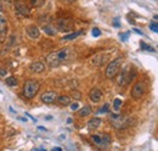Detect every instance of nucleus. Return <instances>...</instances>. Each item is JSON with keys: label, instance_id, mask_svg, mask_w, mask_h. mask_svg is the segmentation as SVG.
I'll return each mask as SVG.
<instances>
[{"label": "nucleus", "instance_id": "393cba45", "mask_svg": "<svg viewBox=\"0 0 158 151\" xmlns=\"http://www.w3.org/2000/svg\"><path fill=\"white\" fill-rule=\"evenodd\" d=\"M122 100L120 99H114V101H113V109L116 110V111H119V109H120V106H122Z\"/></svg>", "mask_w": 158, "mask_h": 151}, {"label": "nucleus", "instance_id": "4468645a", "mask_svg": "<svg viewBox=\"0 0 158 151\" xmlns=\"http://www.w3.org/2000/svg\"><path fill=\"white\" fill-rule=\"evenodd\" d=\"M41 31H43L46 36H50V37H54V36L57 33V29H56L52 24H50V23L43 24V26H41Z\"/></svg>", "mask_w": 158, "mask_h": 151}, {"label": "nucleus", "instance_id": "f257e3e1", "mask_svg": "<svg viewBox=\"0 0 158 151\" xmlns=\"http://www.w3.org/2000/svg\"><path fill=\"white\" fill-rule=\"evenodd\" d=\"M71 55H72L71 50L68 48H63V49L56 50L54 53H50L46 56L45 61H46V65H49L50 67H59L66 61H68Z\"/></svg>", "mask_w": 158, "mask_h": 151}, {"label": "nucleus", "instance_id": "0eeeda50", "mask_svg": "<svg viewBox=\"0 0 158 151\" xmlns=\"http://www.w3.org/2000/svg\"><path fill=\"white\" fill-rule=\"evenodd\" d=\"M143 94H145V84L142 82H136L131 89V97H134L135 100H139L143 96Z\"/></svg>", "mask_w": 158, "mask_h": 151}, {"label": "nucleus", "instance_id": "dca6fc26", "mask_svg": "<svg viewBox=\"0 0 158 151\" xmlns=\"http://www.w3.org/2000/svg\"><path fill=\"white\" fill-rule=\"evenodd\" d=\"M56 102L61 106H68V105H71V97L68 95H60V96L57 95Z\"/></svg>", "mask_w": 158, "mask_h": 151}, {"label": "nucleus", "instance_id": "72a5a7b5", "mask_svg": "<svg viewBox=\"0 0 158 151\" xmlns=\"http://www.w3.org/2000/svg\"><path fill=\"white\" fill-rule=\"evenodd\" d=\"M26 116H28V117H29V118H31V119H32V121H33V122H35V123H37V118H34V117H33V116H31V113L26 112Z\"/></svg>", "mask_w": 158, "mask_h": 151}, {"label": "nucleus", "instance_id": "2f4dec72", "mask_svg": "<svg viewBox=\"0 0 158 151\" xmlns=\"http://www.w3.org/2000/svg\"><path fill=\"white\" fill-rule=\"evenodd\" d=\"M78 107H79V105L77 104V102H74V104H72V105H71V109H72L73 111H76Z\"/></svg>", "mask_w": 158, "mask_h": 151}, {"label": "nucleus", "instance_id": "f03ea898", "mask_svg": "<svg viewBox=\"0 0 158 151\" xmlns=\"http://www.w3.org/2000/svg\"><path fill=\"white\" fill-rule=\"evenodd\" d=\"M110 113V112H108ZM108 119L111 122V126L116 129H125L127 127H129L131 124V118L124 114H118V113H110Z\"/></svg>", "mask_w": 158, "mask_h": 151}, {"label": "nucleus", "instance_id": "9b49d317", "mask_svg": "<svg viewBox=\"0 0 158 151\" xmlns=\"http://www.w3.org/2000/svg\"><path fill=\"white\" fill-rule=\"evenodd\" d=\"M101 124H102V119L100 117H93L88 122V129H89V132H95Z\"/></svg>", "mask_w": 158, "mask_h": 151}, {"label": "nucleus", "instance_id": "9d476101", "mask_svg": "<svg viewBox=\"0 0 158 151\" xmlns=\"http://www.w3.org/2000/svg\"><path fill=\"white\" fill-rule=\"evenodd\" d=\"M26 32L28 34V37L31 39H39L40 37V29L38 28V26L35 24H29L26 27Z\"/></svg>", "mask_w": 158, "mask_h": 151}, {"label": "nucleus", "instance_id": "cd10ccee", "mask_svg": "<svg viewBox=\"0 0 158 151\" xmlns=\"http://www.w3.org/2000/svg\"><path fill=\"white\" fill-rule=\"evenodd\" d=\"M72 97L76 99V100H80L81 99V94L78 90H72Z\"/></svg>", "mask_w": 158, "mask_h": 151}, {"label": "nucleus", "instance_id": "58836bf2", "mask_svg": "<svg viewBox=\"0 0 158 151\" xmlns=\"http://www.w3.org/2000/svg\"><path fill=\"white\" fill-rule=\"evenodd\" d=\"M64 1H67V2H73V1H76V0H64Z\"/></svg>", "mask_w": 158, "mask_h": 151}, {"label": "nucleus", "instance_id": "5701e85b", "mask_svg": "<svg viewBox=\"0 0 158 151\" xmlns=\"http://www.w3.org/2000/svg\"><path fill=\"white\" fill-rule=\"evenodd\" d=\"M44 2H45L44 0H29L31 6H33V7H40L44 5Z\"/></svg>", "mask_w": 158, "mask_h": 151}, {"label": "nucleus", "instance_id": "ddd939ff", "mask_svg": "<svg viewBox=\"0 0 158 151\" xmlns=\"http://www.w3.org/2000/svg\"><path fill=\"white\" fill-rule=\"evenodd\" d=\"M102 92L100 90L99 88H93L90 92H89V99L93 101V102H99L100 100L102 99Z\"/></svg>", "mask_w": 158, "mask_h": 151}, {"label": "nucleus", "instance_id": "f8f14e48", "mask_svg": "<svg viewBox=\"0 0 158 151\" xmlns=\"http://www.w3.org/2000/svg\"><path fill=\"white\" fill-rule=\"evenodd\" d=\"M107 60H108V55H107V54H99V55H96V56L91 60V63H93L94 66L100 67V66L105 65V63L107 62Z\"/></svg>", "mask_w": 158, "mask_h": 151}, {"label": "nucleus", "instance_id": "bb28decb", "mask_svg": "<svg viewBox=\"0 0 158 151\" xmlns=\"http://www.w3.org/2000/svg\"><path fill=\"white\" fill-rule=\"evenodd\" d=\"M108 112H110V105L108 104H105V106H102L99 111H98V113H108Z\"/></svg>", "mask_w": 158, "mask_h": 151}, {"label": "nucleus", "instance_id": "7c9ffc66", "mask_svg": "<svg viewBox=\"0 0 158 151\" xmlns=\"http://www.w3.org/2000/svg\"><path fill=\"white\" fill-rule=\"evenodd\" d=\"M113 24H114V27H120V23H119L118 17H116V19H113Z\"/></svg>", "mask_w": 158, "mask_h": 151}, {"label": "nucleus", "instance_id": "a211bd4d", "mask_svg": "<svg viewBox=\"0 0 158 151\" xmlns=\"http://www.w3.org/2000/svg\"><path fill=\"white\" fill-rule=\"evenodd\" d=\"M101 141H102V148H107L112 143V138L108 133H103L101 134Z\"/></svg>", "mask_w": 158, "mask_h": 151}, {"label": "nucleus", "instance_id": "4c0bfd02", "mask_svg": "<svg viewBox=\"0 0 158 151\" xmlns=\"http://www.w3.org/2000/svg\"><path fill=\"white\" fill-rule=\"evenodd\" d=\"M40 131H46V128H44V127H38Z\"/></svg>", "mask_w": 158, "mask_h": 151}, {"label": "nucleus", "instance_id": "c85d7f7f", "mask_svg": "<svg viewBox=\"0 0 158 151\" xmlns=\"http://www.w3.org/2000/svg\"><path fill=\"white\" fill-rule=\"evenodd\" d=\"M150 29H151V31H153L155 33H157L158 32L157 22H151V23H150Z\"/></svg>", "mask_w": 158, "mask_h": 151}, {"label": "nucleus", "instance_id": "2eb2a0df", "mask_svg": "<svg viewBox=\"0 0 158 151\" xmlns=\"http://www.w3.org/2000/svg\"><path fill=\"white\" fill-rule=\"evenodd\" d=\"M31 71L34 72V73H41L45 71V65L43 62H39V61H35L31 65Z\"/></svg>", "mask_w": 158, "mask_h": 151}, {"label": "nucleus", "instance_id": "423d86ee", "mask_svg": "<svg viewBox=\"0 0 158 151\" xmlns=\"http://www.w3.org/2000/svg\"><path fill=\"white\" fill-rule=\"evenodd\" d=\"M14 9H15V14L20 17H28L29 16V7L27 6V4L22 0H15L14 1Z\"/></svg>", "mask_w": 158, "mask_h": 151}, {"label": "nucleus", "instance_id": "39448f33", "mask_svg": "<svg viewBox=\"0 0 158 151\" xmlns=\"http://www.w3.org/2000/svg\"><path fill=\"white\" fill-rule=\"evenodd\" d=\"M117 77V82H118V85L120 87H123V85H127V84H129L131 80H133V78L135 77V73L130 70V68H124V70H122V71H119L118 75L116 76Z\"/></svg>", "mask_w": 158, "mask_h": 151}, {"label": "nucleus", "instance_id": "aec40b11", "mask_svg": "<svg viewBox=\"0 0 158 151\" xmlns=\"http://www.w3.org/2000/svg\"><path fill=\"white\" fill-rule=\"evenodd\" d=\"M90 139H91V141H93V144H94V145H96V146H99L100 149H102V141H101V134H93Z\"/></svg>", "mask_w": 158, "mask_h": 151}, {"label": "nucleus", "instance_id": "e433bc0d", "mask_svg": "<svg viewBox=\"0 0 158 151\" xmlns=\"http://www.w3.org/2000/svg\"><path fill=\"white\" fill-rule=\"evenodd\" d=\"M134 32H136V33H139V34H142V32H141V31H139V29H134Z\"/></svg>", "mask_w": 158, "mask_h": 151}, {"label": "nucleus", "instance_id": "1a4fd4ad", "mask_svg": "<svg viewBox=\"0 0 158 151\" xmlns=\"http://www.w3.org/2000/svg\"><path fill=\"white\" fill-rule=\"evenodd\" d=\"M56 99H57V93H56V92H52V90L45 92L44 94L40 96V100H41V102H44V104H48V105H50V104H54V102L56 101Z\"/></svg>", "mask_w": 158, "mask_h": 151}, {"label": "nucleus", "instance_id": "412c9836", "mask_svg": "<svg viewBox=\"0 0 158 151\" xmlns=\"http://www.w3.org/2000/svg\"><path fill=\"white\" fill-rule=\"evenodd\" d=\"M80 34H84V31H79V32H73V33H69L67 36H63L62 39L63 40H71V39H74V38L79 37Z\"/></svg>", "mask_w": 158, "mask_h": 151}, {"label": "nucleus", "instance_id": "6e6552de", "mask_svg": "<svg viewBox=\"0 0 158 151\" xmlns=\"http://www.w3.org/2000/svg\"><path fill=\"white\" fill-rule=\"evenodd\" d=\"M72 28H73V24L68 19H60L56 22V29L60 32H69V31H72Z\"/></svg>", "mask_w": 158, "mask_h": 151}, {"label": "nucleus", "instance_id": "7ed1b4c3", "mask_svg": "<svg viewBox=\"0 0 158 151\" xmlns=\"http://www.w3.org/2000/svg\"><path fill=\"white\" fill-rule=\"evenodd\" d=\"M40 89V83L37 79H27L23 84V96L26 99H33L38 94Z\"/></svg>", "mask_w": 158, "mask_h": 151}, {"label": "nucleus", "instance_id": "6ab92c4d", "mask_svg": "<svg viewBox=\"0 0 158 151\" xmlns=\"http://www.w3.org/2000/svg\"><path fill=\"white\" fill-rule=\"evenodd\" d=\"M90 113H93V110H91V107H90L89 105L83 106V107H81V109L78 111L79 117H88Z\"/></svg>", "mask_w": 158, "mask_h": 151}, {"label": "nucleus", "instance_id": "c756f323", "mask_svg": "<svg viewBox=\"0 0 158 151\" xmlns=\"http://www.w3.org/2000/svg\"><path fill=\"white\" fill-rule=\"evenodd\" d=\"M91 33H93V36H94V37H96V38L100 37V36H101V31H100L99 28H94Z\"/></svg>", "mask_w": 158, "mask_h": 151}, {"label": "nucleus", "instance_id": "b1692460", "mask_svg": "<svg viewBox=\"0 0 158 151\" xmlns=\"http://www.w3.org/2000/svg\"><path fill=\"white\" fill-rule=\"evenodd\" d=\"M0 2H1L2 6L7 7V9H11L12 5H14V0H0Z\"/></svg>", "mask_w": 158, "mask_h": 151}, {"label": "nucleus", "instance_id": "f704fd0d", "mask_svg": "<svg viewBox=\"0 0 158 151\" xmlns=\"http://www.w3.org/2000/svg\"><path fill=\"white\" fill-rule=\"evenodd\" d=\"M127 36H128V33H125V34H123V33H122V34H120L122 40H125V39H127Z\"/></svg>", "mask_w": 158, "mask_h": 151}, {"label": "nucleus", "instance_id": "f3484780", "mask_svg": "<svg viewBox=\"0 0 158 151\" xmlns=\"http://www.w3.org/2000/svg\"><path fill=\"white\" fill-rule=\"evenodd\" d=\"M7 33V19L0 12V34Z\"/></svg>", "mask_w": 158, "mask_h": 151}, {"label": "nucleus", "instance_id": "473e14b6", "mask_svg": "<svg viewBox=\"0 0 158 151\" xmlns=\"http://www.w3.org/2000/svg\"><path fill=\"white\" fill-rule=\"evenodd\" d=\"M6 75H7L6 70H2V68H0V76H1V77H5Z\"/></svg>", "mask_w": 158, "mask_h": 151}, {"label": "nucleus", "instance_id": "ea45409f", "mask_svg": "<svg viewBox=\"0 0 158 151\" xmlns=\"http://www.w3.org/2000/svg\"><path fill=\"white\" fill-rule=\"evenodd\" d=\"M2 11V5H1V2H0V12Z\"/></svg>", "mask_w": 158, "mask_h": 151}, {"label": "nucleus", "instance_id": "a878e982", "mask_svg": "<svg viewBox=\"0 0 158 151\" xmlns=\"http://www.w3.org/2000/svg\"><path fill=\"white\" fill-rule=\"evenodd\" d=\"M141 49H142V50H147V51H150V53H155V51H156L152 46H150V45H147L146 43H142V41H141Z\"/></svg>", "mask_w": 158, "mask_h": 151}, {"label": "nucleus", "instance_id": "20e7f679", "mask_svg": "<svg viewBox=\"0 0 158 151\" xmlns=\"http://www.w3.org/2000/svg\"><path fill=\"white\" fill-rule=\"evenodd\" d=\"M123 61H124V57H117V58H114L113 61H111L107 65L106 71H105V76H106L107 79L116 78V76L118 75V72L120 71V67H122Z\"/></svg>", "mask_w": 158, "mask_h": 151}, {"label": "nucleus", "instance_id": "c9c22d12", "mask_svg": "<svg viewBox=\"0 0 158 151\" xmlns=\"http://www.w3.org/2000/svg\"><path fill=\"white\" fill-rule=\"evenodd\" d=\"M52 150H54V151H61L62 149H61V148H54Z\"/></svg>", "mask_w": 158, "mask_h": 151}, {"label": "nucleus", "instance_id": "4be33fe9", "mask_svg": "<svg viewBox=\"0 0 158 151\" xmlns=\"http://www.w3.org/2000/svg\"><path fill=\"white\" fill-rule=\"evenodd\" d=\"M5 84L6 85H9V87H16L17 85V79H16V77H7V78H5Z\"/></svg>", "mask_w": 158, "mask_h": 151}]
</instances>
